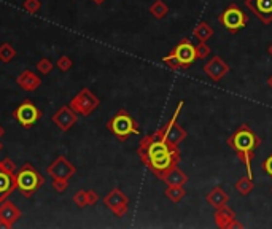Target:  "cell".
<instances>
[{"mask_svg": "<svg viewBox=\"0 0 272 229\" xmlns=\"http://www.w3.org/2000/svg\"><path fill=\"white\" fill-rule=\"evenodd\" d=\"M137 155L142 164L148 167L159 180L164 178V175L179 166L181 159V153L179 145L169 142L164 137L163 129H156L153 134H148L140 140Z\"/></svg>", "mask_w": 272, "mask_h": 229, "instance_id": "6da1fadb", "label": "cell"}, {"mask_svg": "<svg viewBox=\"0 0 272 229\" xmlns=\"http://www.w3.org/2000/svg\"><path fill=\"white\" fill-rule=\"evenodd\" d=\"M226 143L236 153V156L244 162L248 177L253 178L252 162L255 159V153L258 150V146L261 145V139L258 137V134L248 124H240L226 139Z\"/></svg>", "mask_w": 272, "mask_h": 229, "instance_id": "7a4b0ae2", "label": "cell"}, {"mask_svg": "<svg viewBox=\"0 0 272 229\" xmlns=\"http://www.w3.org/2000/svg\"><path fill=\"white\" fill-rule=\"evenodd\" d=\"M45 177L31 162H24L16 172V190H19L22 197L26 199H31L45 185Z\"/></svg>", "mask_w": 272, "mask_h": 229, "instance_id": "3957f363", "label": "cell"}, {"mask_svg": "<svg viewBox=\"0 0 272 229\" xmlns=\"http://www.w3.org/2000/svg\"><path fill=\"white\" fill-rule=\"evenodd\" d=\"M107 129L120 142H126L131 136H139L140 126L127 110L120 108L107 121Z\"/></svg>", "mask_w": 272, "mask_h": 229, "instance_id": "277c9868", "label": "cell"}, {"mask_svg": "<svg viewBox=\"0 0 272 229\" xmlns=\"http://www.w3.org/2000/svg\"><path fill=\"white\" fill-rule=\"evenodd\" d=\"M218 22H220L229 34L236 35V34H239L244 27H247L248 16L236 3H231L221 11L220 16H218Z\"/></svg>", "mask_w": 272, "mask_h": 229, "instance_id": "5b68a950", "label": "cell"}, {"mask_svg": "<svg viewBox=\"0 0 272 229\" xmlns=\"http://www.w3.org/2000/svg\"><path fill=\"white\" fill-rule=\"evenodd\" d=\"M69 105L78 115H81V116H90L92 111L100 105V101H99V97L91 89H88V88H83L81 91H78L72 97V101L69 102Z\"/></svg>", "mask_w": 272, "mask_h": 229, "instance_id": "8992f818", "label": "cell"}, {"mask_svg": "<svg viewBox=\"0 0 272 229\" xmlns=\"http://www.w3.org/2000/svg\"><path fill=\"white\" fill-rule=\"evenodd\" d=\"M41 115H43L41 113V110L32 101H29V99H26L24 102H21L13 111L15 120L24 129L32 127L35 123L41 118Z\"/></svg>", "mask_w": 272, "mask_h": 229, "instance_id": "52a82bcc", "label": "cell"}, {"mask_svg": "<svg viewBox=\"0 0 272 229\" xmlns=\"http://www.w3.org/2000/svg\"><path fill=\"white\" fill-rule=\"evenodd\" d=\"M183 105H185V102L180 101L179 105H177L175 111H174L172 118H170V120L161 127L163 132H164V137L167 139L169 142H172V143H175V145L185 142L186 137H188L186 129H183V126H180L179 123H177V120H179V116H180V111H181V108H183Z\"/></svg>", "mask_w": 272, "mask_h": 229, "instance_id": "ba28073f", "label": "cell"}, {"mask_svg": "<svg viewBox=\"0 0 272 229\" xmlns=\"http://www.w3.org/2000/svg\"><path fill=\"white\" fill-rule=\"evenodd\" d=\"M104 205L116 216V218H123L129 210V197L124 194L120 188H113V190L104 197Z\"/></svg>", "mask_w": 272, "mask_h": 229, "instance_id": "9c48e42d", "label": "cell"}, {"mask_svg": "<svg viewBox=\"0 0 272 229\" xmlns=\"http://www.w3.org/2000/svg\"><path fill=\"white\" fill-rule=\"evenodd\" d=\"M46 172L51 178H67L70 180L76 174V167L70 162L66 156H57L54 161H53L48 167H46Z\"/></svg>", "mask_w": 272, "mask_h": 229, "instance_id": "30bf717a", "label": "cell"}, {"mask_svg": "<svg viewBox=\"0 0 272 229\" xmlns=\"http://www.w3.org/2000/svg\"><path fill=\"white\" fill-rule=\"evenodd\" d=\"M172 54L180 61L181 69H190L194 61L198 59L196 56V46H194L188 38H183L181 42L172 50Z\"/></svg>", "mask_w": 272, "mask_h": 229, "instance_id": "8fae6325", "label": "cell"}, {"mask_svg": "<svg viewBox=\"0 0 272 229\" xmlns=\"http://www.w3.org/2000/svg\"><path fill=\"white\" fill-rule=\"evenodd\" d=\"M53 123L61 129L62 132H69L76 124V120H78V113L75 110H72L70 105H62L54 115L51 116Z\"/></svg>", "mask_w": 272, "mask_h": 229, "instance_id": "7c38bea8", "label": "cell"}, {"mask_svg": "<svg viewBox=\"0 0 272 229\" xmlns=\"http://www.w3.org/2000/svg\"><path fill=\"white\" fill-rule=\"evenodd\" d=\"M244 5L263 24H272V0H244Z\"/></svg>", "mask_w": 272, "mask_h": 229, "instance_id": "4fadbf2b", "label": "cell"}, {"mask_svg": "<svg viewBox=\"0 0 272 229\" xmlns=\"http://www.w3.org/2000/svg\"><path fill=\"white\" fill-rule=\"evenodd\" d=\"M204 73L209 76L212 81H220L229 73V66L224 62L220 56H214L209 62H205L202 66Z\"/></svg>", "mask_w": 272, "mask_h": 229, "instance_id": "5bb4252c", "label": "cell"}, {"mask_svg": "<svg viewBox=\"0 0 272 229\" xmlns=\"http://www.w3.org/2000/svg\"><path fill=\"white\" fill-rule=\"evenodd\" d=\"M22 216V212L16 207V204L11 201L0 202V228H11L15 226L19 218Z\"/></svg>", "mask_w": 272, "mask_h": 229, "instance_id": "9a60e30c", "label": "cell"}, {"mask_svg": "<svg viewBox=\"0 0 272 229\" xmlns=\"http://www.w3.org/2000/svg\"><path fill=\"white\" fill-rule=\"evenodd\" d=\"M16 190V172L3 166L0 161V202L7 201L8 196Z\"/></svg>", "mask_w": 272, "mask_h": 229, "instance_id": "2e32d148", "label": "cell"}, {"mask_svg": "<svg viewBox=\"0 0 272 229\" xmlns=\"http://www.w3.org/2000/svg\"><path fill=\"white\" fill-rule=\"evenodd\" d=\"M16 85L19 86L22 91L32 92L41 85V78L37 73H34L32 70H22V72L16 76Z\"/></svg>", "mask_w": 272, "mask_h": 229, "instance_id": "e0dca14e", "label": "cell"}, {"mask_svg": "<svg viewBox=\"0 0 272 229\" xmlns=\"http://www.w3.org/2000/svg\"><path fill=\"white\" fill-rule=\"evenodd\" d=\"M205 201L209 202V205H212L214 209H221V207H224V205H228L229 196L221 186H215L207 193Z\"/></svg>", "mask_w": 272, "mask_h": 229, "instance_id": "ac0fdd59", "label": "cell"}, {"mask_svg": "<svg viewBox=\"0 0 272 229\" xmlns=\"http://www.w3.org/2000/svg\"><path fill=\"white\" fill-rule=\"evenodd\" d=\"M215 225L220 229H228L229 225L236 220V213L233 212L228 205H224L221 209H215Z\"/></svg>", "mask_w": 272, "mask_h": 229, "instance_id": "d6986e66", "label": "cell"}, {"mask_svg": "<svg viewBox=\"0 0 272 229\" xmlns=\"http://www.w3.org/2000/svg\"><path fill=\"white\" fill-rule=\"evenodd\" d=\"M163 181L165 185H181V186H185L188 183V175L183 172L179 166H177L164 175Z\"/></svg>", "mask_w": 272, "mask_h": 229, "instance_id": "ffe728a7", "label": "cell"}, {"mask_svg": "<svg viewBox=\"0 0 272 229\" xmlns=\"http://www.w3.org/2000/svg\"><path fill=\"white\" fill-rule=\"evenodd\" d=\"M194 37H196L199 42H207V40H210L212 37H214V27H212L209 22H205V21H200L199 24L194 27Z\"/></svg>", "mask_w": 272, "mask_h": 229, "instance_id": "44dd1931", "label": "cell"}, {"mask_svg": "<svg viewBox=\"0 0 272 229\" xmlns=\"http://www.w3.org/2000/svg\"><path fill=\"white\" fill-rule=\"evenodd\" d=\"M185 196H186V191L181 185H167V188H165V197L170 202L179 204Z\"/></svg>", "mask_w": 272, "mask_h": 229, "instance_id": "7402d4cb", "label": "cell"}, {"mask_svg": "<svg viewBox=\"0 0 272 229\" xmlns=\"http://www.w3.org/2000/svg\"><path fill=\"white\" fill-rule=\"evenodd\" d=\"M234 186H236V190H237V193L240 196H248L253 191V188H255V185H253V178H250L248 175L247 177L239 178L237 181H236Z\"/></svg>", "mask_w": 272, "mask_h": 229, "instance_id": "603a6c76", "label": "cell"}, {"mask_svg": "<svg viewBox=\"0 0 272 229\" xmlns=\"http://www.w3.org/2000/svg\"><path fill=\"white\" fill-rule=\"evenodd\" d=\"M150 13L153 15V18H156V19H164L169 13L167 3L163 2V0H155L150 7Z\"/></svg>", "mask_w": 272, "mask_h": 229, "instance_id": "cb8c5ba5", "label": "cell"}, {"mask_svg": "<svg viewBox=\"0 0 272 229\" xmlns=\"http://www.w3.org/2000/svg\"><path fill=\"white\" fill-rule=\"evenodd\" d=\"M16 54H18L16 50L8 42H5V43L0 45V61H2V62H5V64L11 62L16 57Z\"/></svg>", "mask_w": 272, "mask_h": 229, "instance_id": "d4e9b609", "label": "cell"}, {"mask_svg": "<svg viewBox=\"0 0 272 229\" xmlns=\"http://www.w3.org/2000/svg\"><path fill=\"white\" fill-rule=\"evenodd\" d=\"M53 69H54V64H53V61L48 59V57H41L37 62V70L41 75H50Z\"/></svg>", "mask_w": 272, "mask_h": 229, "instance_id": "484cf974", "label": "cell"}, {"mask_svg": "<svg viewBox=\"0 0 272 229\" xmlns=\"http://www.w3.org/2000/svg\"><path fill=\"white\" fill-rule=\"evenodd\" d=\"M73 202L78 209H85V207H90L88 205V191L86 190H80L75 193L73 196Z\"/></svg>", "mask_w": 272, "mask_h": 229, "instance_id": "4316f807", "label": "cell"}, {"mask_svg": "<svg viewBox=\"0 0 272 229\" xmlns=\"http://www.w3.org/2000/svg\"><path fill=\"white\" fill-rule=\"evenodd\" d=\"M22 8H24L27 13L34 15L41 8V2L40 0H24V2H22Z\"/></svg>", "mask_w": 272, "mask_h": 229, "instance_id": "83f0119b", "label": "cell"}, {"mask_svg": "<svg viewBox=\"0 0 272 229\" xmlns=\"http://www.w3.org/2000/svg\"><path fill=\"white\" fill-rule=\"evenodd\" d=\"M56 67L61 70V72H69V70L73 67V62L69 56H61L56 62Z\"/></svg>", "mask_w": 272, "mask_h": 229, "instance_id": "f1b7e54d", "label": "cell"}, {"mask_svg": "<svg viewBox=\"0 0 272 229\" xmlns=\"http://www.w3.org/2000/svg\"><path fill=\"white\" fill-rule=\"evenodd\" d=\"M163 62H164L165 66H167L170 70H180V69H181L180 61L177 59V57L172 54V53H170V54H167V56H164V57H163Z\"/></svg>", "mask_w": 272, "mask_h": 229, "instance_id": "f546056e", "label": "cell"}, {"mask_svg": "<svg viewBox=\"0 0 272 229\" xmlns=\"http://www.w3.org/2000/svg\"><path fill=\"white\" fill-rule=\"evenodd\" d=\"M210 53H212V50H210V46L207 45V42H199V45L196 46L198 59H205V57H209Z\"/></svg>", "mask_w": 272, "mask_h": 229, "instance_id": "4dcf8cb0", "label": "cell"}, {"mask_svg": "<svg viewBox=\"0 0 272 229\" xmlns=\"http://www.w3.org/2000/svg\"><path fill=\"white\" fill-rule=\"evenodd\" d=\"M53 188L56 193H66L69 188V180L67 178H53Z\"/></svg>", "mask_w": 272, "mask_h": 229, "instance_id": "1f68e13d", "label": "cell"}, {"mask_svg": "<svg viewBox=\"0 0 272 229\" xmlns=\"http://www.w3.org/2000/svg\"><path fill=\"white\" fill-rule=\"evenodd\" d=\"M263 170L269 175V177H272V155H269V156L264 159V162H263Z\"/></svg>", "mask_w": 272, "mask_h": 229, "instance_id": "d6a6232c", "label": "cell"}, {"mask_svg": "<svg viewBox=\"0 0 272 229\" xmlns=\"http://www.w3.org/2000/svg\"><path fill=\"white\" fill-rule=\"evenodd\" d=\"M99 201V194L96 191L92 190H88V205H96Z\"/></svg>", "mask_w": 272, "mask_h": 229, "instance_id": "836d02e7", "label": "cell"}, {"mask_svg": "<svg viewBox=\"0 0 272 229\" xmlns=\"http://www.w3.org/2000/svg\"><path fill=\"white\" fill-rule=\"evenodd\" d=\"M2 162H3V166L7 167V169H10V170H13V172H16V164H15V161H11L10 158H5V159H2Z\"/></svg>", "mask_w": 272, "mask_h": 229, "instance_id": "e575fe53", "label": "cell"}, {"mask_svg": "<svg viewBox=\"0 0 272 229\" xmlns=\"http://www.w3.org/2000/svg\"><path fill=\"white\" fill-rule=\"evenodd\" d=\"M233 228H242V225H240V223H239L237 220H234V221L231 223V225H229L228 229H233Z\"/></svg>", "mask_w": 272, "mask_h": 229, "instance_id": "d590c367", "label": "cell"}, {"mask_svg": "<svg viewBox=\"0 0 272 229\" xmlns=\"http://www.w3.org/2000/svg\"><path fill=\"white\" fill-rule=\"evenodd\" d=\"M268 86H269V89L272 91V75L268 78Z\"/></svg>", "mask_w": 272, "mask_h": 229, "instance_id": "8d00e7d4", "label": "cell"}, {"mask_svg": "<svg viewBox=\"0 0 272 229\" xmlns=\"http://www.w3.org/2000/svg\"><path fill=\"white\" fill-rule=\"evenodd\" d=\"M5 136V129L2 127V124H0V139H2Z\"/></svg>", "mask_w": 272, "mask_h": 229, "instance_id": "74e56055", "label": "cell"}, {"mask_svg": "<svg viewBox=\"0 0 272 229\" xmlns=\"http://www.w3.org/2000/svg\"><path fill=\"white\" fill-rule=\"evenodd\" d=\"M92 2L96 3V5H102V3L105 2V0H92Z\"/></svg>", "mask_w": 272, "mask_h": 229, "instance_id": "f35d334b", "label": "cell"}, {"mask_svg": "<svg viewBox=\"0 0 272 229\" xmlns=\"http://www.w3.org/2000/svg\"><path fill=\"white\" fill-rule=\"evenodd\" d=\"M268 53H269V56L272 57V43H271V45L268 46Z\"/></svg>", "mask_w": 272, "mask_h": 229, "instance_id": "ab89813d", "label": "cell"}, {"mask_svg": "<svg viewBox=\"0 0 272 229\" xmlns=\"http://www.w3.org/2000/svg\"><path fill=\"white\" fill-rule=\"evenodd\" d=\"M3 150V143L2 142H0V151H2Z\"/></svg>", "mask_w": 272, "mask_h": 229, "instance_id": "60d3db41", "label": "cell"}, {"mask_svg": "<svg viewBox=\"0 0 272 229\" xmlns=\"http://www.w3.org/2000/svg\"><path fill=\"white\" fill-rule=\"evenodd\" d=\"M271 193H272V188H271Z\"/></svg>", "mask_w": 272, "mask_h": 229, "instance_id": "b9f144b4", "label": "cell"}]
</instances>
